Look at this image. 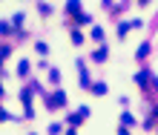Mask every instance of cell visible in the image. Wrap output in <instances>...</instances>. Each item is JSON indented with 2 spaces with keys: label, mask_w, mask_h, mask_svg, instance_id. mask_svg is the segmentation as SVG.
<instances>
[{
  "label": "cell",
  "mask_w": 158,
  "mask_h": 135,
  "mask_svg": "<svg viewBox=\"0 0 158 135\" xmlns=\"http://www.w3.org/2000/svg\"><path fill=\"white\" fill-rule=\"evenodd\" d=\"M78 69H81V86L89 92V89H92V80H89V69L83 66V60H78Z\"/></svg>",
  "instance_id": "6da1fadb"
},
{
  "label": "cell",
  "mask_w": 158,
  "mask_h": 135,
  "mask_svg": "<svg viewBox=\"0 0 158 135\" xmlns=\"http://www.w3.org/2000/svg\"><path fill=\"white\" fill-rule=\"evenodd\" d=\"M75 17V20H78V17H81V0H69V3H66V17Z\"/></svg>",
  "instance_id": "7a4b0ae2"
},
{
  "label": "cell",
  "mask_w": 158,
  "mask_h": 135,
  "mask_svg": "<svg viewBox=\"0 0 158 135\" xmlns=\"http://www.w3.org/2000/svg\"><path fill=\"white\" fill-rule=\"evenodd\" d=\"M92 60H95V63H104V60H106V46H101V49L92 52Z\"/></svg>",
  "instance_id": "3957f363"
},
{
  "label": "cell",
  "mask_w": 158,
  "mask_h": 135,
  "mask_svg": "<svg viewBox=\"0 0 158 135\" xmlns=\"http://www.w3.org/2000/svg\"><path fill=\"white\" fill-rule=\"evenodd\" d=\"M89 92H92V95H98V98H101V95H106V84H104V80H98V84H92Z\"/></svg>",
  "instance_id": "277c9868"
},
{
  "label": "cell",
  "mask_w": 158,
  "mask_h": 135,
  "mask_svg": "<svg viewBox=\"0 0 158 135\" xmlns=\"http://www.w3.org/2000/svg\"><path fill=\"white\" fill-rule=\"evenodd\" d=\"M17 75H20V78H26V75H29V60H17Z\"/></svg>",
  "instance_id": "5b68a950"
},
{
  "label": "cell",
  "mask_w": 158,
  "mask_h": 135,
  "mask_svg": "<svg viewBox=\"0 0 158 135\" xmlns=\"http://www.w3.org/2000/svg\"><path fill=\"white\" fill-rule=\"evenodd\" d=\"M69 35H72V40H75V46H81V43H83V35L75 29V26H72V32H69Z\"/></svg>",
  "instance_id": "8992f818"
},
{
  "label": "cell",
  "mask_w": 158,
  "mask_h": 135,
  "mask_svg": "<svg viewBox=\"0 0 158 135\" xmlns=\"http://www.w3.org/2000/svg\"><path fill=\"white\" fill-rule=\"evenodd\" d=\"M35 49H38V55H49V43H35Z\"/></svg>",
  "instance_id": "52a82bcc"
},
{
  "label": "cell",
  "mask_w": 158,
  "mask_h": 135,
  "mask_svg": "<svg viewBox=\"0 0 158 135\" xmlns=\"http://www.w3.org/2000/svg\"><path fill=\"white\" fill-rule=\"evenodd\" d=\"M23 20H26V14H23V12H17V14L12 17V23L17 26V29H20V26H23Z\"/></svg>",
  "instance_id": "ba28073f"
},
{
  "label": "cell",
  "mask_w": 158,
  "mask_h": 135,
  "mask_svg": "<svg viewBox=\"0 0 158 135\" xmlns=\"http://www.w3.org/2000/svg\"><path fill=\"white\" fill-rule=\"evenodd\" d=\"M66 121H69V127H78V124L83 121V115H81V112H78V115H69V118H66Z\"/></svg>",
  "instance_id": "9c48e42d"
},
{
  "label": "cell",
  "mask_w": 158,
  "mask_h": 135,
  "mask_svg": "<svg viewBox=\"0 0 158 135\" xmlns=\"http://www.w3.org/2000/svg\"><path fill=\"white\" fill-rule=\"evenodd\" d=\"M38 12H40L43 17H49V14H52V6H49V3H40V6H38Z\"/></svg>",
  "instance_id": "30bf717a"
},
{
  "label": "cell",
  "mask_w": 158,
  "mask_h": 135,
  "mask_svg": "<svg viewBox=\"0 0 158 135\" xmlns=\"http://www.w3.org/2000/svg\"><path fill=\"white\" fill-rule=\"evenodd\" d=\"M92 38H95V40H104V29H101V26H92Z\"/></svg>",
  "instance_id": "8fae6325"
},
{
  "label": "cell",
  "mask_w": 158,
  "mask_h": 135,
  "mask_svg": "<svg viewBox=\"0 0 158 135\" xmlns=\"http://www.w3.org/2000/svg\"><path fill=\"white\" fill-rule=\"evenodd\" d=\"M147 55H150V43H144V46L135 52V58H147Z\"/></svg>",
  "instance_id": "7c38bea8"
},
{
  "label": "cell",
  "mask_w": 158,
  "mask_h": 135,
  "mask_svg": "<svg viewBox=\"0 0 158 135\" xmlns=\"http://www.w3.org/2000/svg\"><path fill=\"white\" fill-rule=\"evenodd\" d=\"M46 75H49V80H52V84H58V80H60V72H58V69H49Z\"/></svg>",
  "instance_id": "4fadbf2b"
},
{
  "label": "cell",
  "mask_w": 158,
  "mask_h": 135,
  "mask_svg": "<svg viewBox=\"0 0 158 135\" xmlns=\"http://www.w3.org/2000/svg\"><path fill=\"white\" fill-rule=\"evenodd\" d=\"M75 23H81V26H89V23H92V17H89V14H83V12H81V17H78V20H75Z\"/></svg>",
  "instance_id": "5bb4252c"
},
{
  "label": "cell",
  "mask_w": 158,
  "mask_h": 135,
  "mask_svg": "<svg viewBox=\"0 0 158 135\" xmlns=\"http://www.w3.org/2000/svg\"><path fill=\"white\" fill-rule=\"evenodd\" d=\"M121 121H124V127H135V118H132V115H124Z\"/></svg>",
  "instance_id": "9a60e30c"
},
{
  "label": "cell",
  "mask_w": 158,
  "mask_h": 135,
  "mask_svg": "<svg viewBox=\"0 0 158 135\" xmlns=\"http://www.w3.org/2000/svg\"><path fill=\"white\" fill-rule=\"evenodd\" d=\"M9 32H12V26H9V23H0V35H9Z\"/></svg>",
  "instance_id": "2e32d148"
},
{
  "label": "cell",
  "mask_w": 158,
  "mask_h": 135,
  "mask_svg": "<svg viewBox=\"0 0 158 135\" xmlns=\"http://www.w3.org/2000/svg\"><path fill=\"white\" fill-rule=\"evenodd\" d=\"M118 135H129V129H127V127H121V129H118Z\"/></svg>",
  "instance_id": "e0dca14e"
},
{
  "label": "cell",
  "mask_w": 158,
  "mask_h": 135,
  "mask_svg": "<svg viewBox=\"0 0 158 135\" xmlns=\"http://www.w3.org/2000/svg\"><path fill=\"white\" fill-rule=\"evenodd\" d=\"M0 80H3V78H0ZM0 98H3V84H0Z\"/></svg>",
  "instance_id": "ac0fdd59"
},
{
  "label": "cell",
  "mask_w": 158,
  "mask_h": 135,
  "mask_svg": "<svg viewBox=\"0 0 158 135\" xmlns=\"http://www.w3.org/2000/svg\"><path fill=\"white\" fill-rule=\"evenodd\" d=\"M138 3H141V6H147V3H150V0H138Z\"/></svg>",
  "instance_id": "d6986e66"
},
{
  "label": "cell",
  "mask_w": 158,
  "mask_h": 135,
  "mask_svg": "<svg viewBox=\"0 0 158 135\" xmlns=\"http://www.w3.org/2000/svg\"><path fill=\"white\" fill-rule=\"evenodd\" d=\"M104 3H106V6H109V3H112V0H104Z\"/></svg>",
  "instance_id": "ffe728a7"
},
{
  "label": "cell",
  "mask_w": 158,
  "mask_h": 135,
  "mask_svg": "<svg viewBox=\"0 0 158 135\" xmlns=\"http://www.w3.org/2000/svg\"><path fill=\"white\" fill-rule=\"evenodd\" d=\"M29 135H38V132H29Z\"/></svg>",
  "instance_id": "44dd1931"
}]
</instances>
